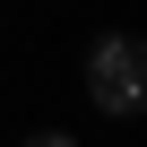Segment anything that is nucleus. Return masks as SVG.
<instances>
[{
	"instance_id": "f257e3e1",
	"label": "nucleus",
	"mask_w": 147,
	"mask_h": 147,
	"mask_svg": "<svg viewBox=\"0 0 147 147\" xmlns=\"http://www.w3.org/2000/svg\"><path fill=\"white\" fill-rule=\"evenodd\" d=\"M87 104L113 113V121L147 113V43L138 35H95L87 43Z\"/></svg>"
},
{
	"instance_id": "f03ea898",
	"label": "nucleus",
	"mask_w": 147,
	"mask_h": 147,
	"mask_svg": "<svg viewBox=\"0 0 147 147\" xmlns=\"http://www.w3.org/2000/svg\"><path fill=\"white\" fill-rule=\"evenodd\" d=\"M26 147H78V138H69V130H35Z\"/></svg>"
}]
</instances>
